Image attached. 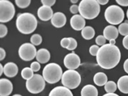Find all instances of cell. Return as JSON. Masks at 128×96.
Wrapping results in <instances>:
<instances>
[{
  "label": "cell",
  "instance_id": "obj_25",
  "mask_svg": "<svg viewBox=\"0 0 128 96\" xmlns=\"http://www.w3.org/2000/svg\"><path fill=\"white\" fill-rule=\"evenodd\" d=\"M30 42L33 45L39 46L42 42V38L39 34H34L32 35L30 38Z\"/></svg>",
  "mask_w": 128,
  "mask_h": 96
},
{
  "label": "cell",
  "instance_id": "obj_42",
  "mask_svg": "<svg viewBox=\"0 0 128 96\" xmlns=\"http://www.w3.org/2000/svg\"><path fill=\"white\" fill-rule=\"evenodd\" d=\"M3 73H4V67H3L2 64H0V76H2Z\"/></svg>",
  "mask_w": 128,
  "mask_h": 96
},
{
  "label": "cell",
  "instance_id": "obj_41",
  "mask_svg": "<svg viewBox=\"0 0 128 96\" xmlns=\"http://www.w3.org/2000/svg\"><path fill=\"white\" fill-rule=\"evenodd\" d=\"M102 96H119L118 94L115 93H106V94L103 95Z\"/></svg>",
  "mask_w": 128,
  "mask_h": 96
},
{
  "label": "cell",
  "instance_id": "obj_44",
  "mask_svg": "<svg viewBox=\"0 0 128 96\" xmlns=\"http://www.w3.org/2000/svg\"><path fill=\"white\" fill-rule=\"evenodd\" d=\"M70 2H71L72 3H73V4H76V3H77L78 2V0H71Z\"/></svg>",
  "mask_w": 128,
  "mask_h": 96
},
{
  "label": "cell",
  "instance_id": "obj_17",
  "mask_svg": "<svg viewBox=\"0 0 128 96\" xmlns=\"http://www.w3.org/2000/svg\"><path fill=\"white\" fill-rule=\"evenodd\" d=\"M19 68L13 62H8L4 66V74L8 78H14L18 74Z\"/></svg>",
  "mask_w": 128,
  "mask_h": 96
},
{
  "label": "cell",
  "instance_id": "obj_33",
  "mask_svg": "<svg viewBox=\"0 0 128 96\" xmlns=\"http://www.w3.org/2000/svg\"><path fill=\"white\" fill-rule=\"evenodd\" d=\"M30 68L34 72H38L40 69V64L38 62H34L31 64Z\"/></svg>",
  "mask_w": 128,
  "mask_h": 96
},
{
  "label": "cell",
  "instance_id": "obj_46",
  "mask_svg": "<svg viewBox=\"0 0 128 96\" xmlns=\"http://www.w3.org/2000/svg\"><path fill=\"white\" fill-rule=\"evenodd\" d=\"M126 16H127V18H128V10H127V13H126Z\"/></svg>",
  "mask_w": 128,
  "mask_h": 96
},
{
  "label": "cell",
  "instance_id": "obj_38",
  "mask_svg": "<svg viewBox=\"0 0 128 96\" xmlns=\"http://www.w3.org/2000/svg\"><path fill=\"white\" fill-rule=\"evenodd\" d=\"M6 56V52L4 51L3 48H0V60H4V58Z\"/></svg>",
  "mask_w": 128,
  "mask_h": 96
},
{
  "label": "cell",
  "instance_id": "obj_19",
  "mask_svg": "<svg viewBox=\"0 0 128 96\" xmlns=\"http://www.w3.org/2000/svg\"><path fill=\"white\" fill-rule=\"evenodd\" d=\"M81 96H98V90L92 84H86L82 88Z\"/></svg>",
  "mask_w": 128,
  "mask_h": 96
},
{
  "label": "cell",
  "instance_id": "obj_28",
  "mask_svg": "<svg viewBox=\"0 0 128 96\" xmlns=\"http://www.w3.org/2000/svg\"><path fill=\"white\" fill-rule=\"evenodd\" d=\"M106 39L105 38V37L103 35H98L96 38V42L98 46H102L106 44Z\"/></svg>",
  "mask_w": 128,
  "mask_h": 96
},
{
  "label": "cell",
  "instance_id": "obj_1",
  "mask_svg": "<svg viewBox=\"0 0 128 96\" xmlns=\"http://www.w3.org/2000/svg\"><path fill=\"white\" fill-rule=\"evenodd\" d=\"M121 58L119 48L115 45L106 44L100 47L96 56L98 64L104 69H112L116 67Z\"/></svg>",
  "mask_w": 128,
  "mask_h": 96
},
{
  "label": "cell",
  "instance_id": "obj_26",
  "mask_svg": "<svg viewBox=\"0 0 128 96\" xmlns=\"http://www.w3.org/2000/svg\"><path fill=\"white\" fill-rule=\"evenodd\" d=\"M118 33L122 36H127L128 35V24L124 22L121 23L118 28Z\"/></svg>",
  "mask_w": 128,
  "mask_h": 96
},
{
  "label": "cell",
  "instance_id": "obj_35",
  "mask_svg": "<svg viewBox=\"0 0 128 96\" xmlns=\"http://www.w3.org/2000/svg\"><path fill=\"white\" fill-rule=\"evenodd\" d=\"M70 11L72 14L74 15L77 14L78 12H79V6L77 4H72L70 7Z\"/></svg>",
  "mask_w": 128,
  "mask_h": 96
},
{
  "label": "cell",
  "instance_id": "obj_39",
  "mask_svg": "<svg viewBox=\"0 0 128 96\" xmlns=\"http://www.w3.org/2000/svg\"><path fill=\"white\" fill-rule=\"evenodd\" d=\"M123 67H124V70H125V72L128 74V58L127 60H126V61L124 62V65H123Z\"/></svg>",
  "mask_w": 128,
  "mask_h": 96
},
{
  "label": "cell",
  "instance_id": "obj_3",
  "mask_svg": "<svg viewBox=\"0 0 128 96\" xmlns=\"http://www.w3.org/2000/svg\"><path fill=\"white\" fill-rule=\"evenodd\" d=\"M78 6L80 15L84 19L92 20L97 18L100 13V4L96 0H82Z\"/></svg>",
  "mask_w": 128,
  "mask_h": 96
},
{
  "label": "cell",
  "instance_id": "obj_24",
  "mask_svg": "<svg viewBox=\"0 0 128 96\" xmlns=\"http://www.w3.org/2000/svg\"><path fill=\"white\" fill-rule=\"evenodd\" d=\"M117 89V84L114 81H109L104 85V90L107 93H114Z\"/></svg>",
  "mask_w": 128,
  "mask_h": 96
},
{
  "label": "cell",
  "instance_id": "obj_30",
  "mask_svg": "<svg viewBox=\"0 0 128 96\" xmlns=\"http://www.w3.org/2000/svg\"><path fill=\"white\" fill-rule=\"evenodd\" d=\"M70 38V45L68 46V48H67V50H69V51H73L77 48V46H78V43H77V41L75 38H72V37H69Z\"/></svg>",
  "mask_w": 128,
  "mask_h": 96
},
{
  "label": "cell",
  "instance_id": "obj_23",
  "mask_svg": "<svg viewBox=\"0 0 128 96\" xmlns=\"http://www.w3.org/2000/svg\"><path fill=\"white\" fill-rule=\"evenodd\" d=\"M20 74H21V76H22V78L24 80H26V81L30 80L34 76V71L32 70V69L30 67H24L21 70Z\"/></svg>",
  "mask_w": 128,
  "mask_h": 96
},
{
  "label": "cell",
  "instance_id": "obj_45",
  "mask_svg": "<svg viewBox=\"0 0 128 96\" xmlns=\"http://www.w3.org/2000/svg\"><path fill=\"white\" fill-rule=\"evenodd\" d=\"M12 96H22L20 94H15V95H13Z\"/></svg>",
  "mask_w": 128,
  "mask_h": 96
},
{
  "label": "cell",
  "instance_id": "obj_8",
  "mask_svg": "<svg viewBox=\"0 0 128 96\" xmlns=\"http://www.w3.org/2000/svg\"><path fill=\"white\" fill-rule=\"evenodd\" d=\"M16 9L13 3L8 0L0 1V22H8L14 18Z\"/></svg>",
  "mask_w": 128,
  "mask_h": 96
},
{
  "label": "cell",
  "instance_id": "obj_31",
  "mask_svg": "<svg viewBox=\"0 0 128 96\" xmlns=\"http://www.w3.org/2000/svg\"><path fill=\"white\" fill-rule=\"evenodd\" d=\"M8 34V28L6 26L3 24H0V37L3 38L6 36Z\"/></svg>",
  "mask_w": 128,
  "mask_h": 96
},
{
  "label": "cell",
  "instance_id": "obj_9",
  "mask_svg": "<svg viewBox=\"0 0 128 96\" xmlns=\"http://www.w3.org/2000/svg\"><path fill=\"white\" fill-rule=\"evenodd\" d=\"M37 51L35 46L32 43H24L19 47V56L22 60L29 62L36 58Z\"/></svg>",
  "mask_w": 128,
  "mask_h": 96
},
{
  "label": "cell",
  "instance_id": "obj_47",
  "mask_svg": "<svg viewBox=\"0 0 128 96\" xmlns=\"http://www.w3.org/2000/svg\"><path fill=\"white\" fill-rule=\"evenodd\" d=\"M125 22H126V23L128 24V20H125Z\"/></svg>",
  "mask_w": 128,
  "mask_h": 96
},
{
  "label": "cell",
  "instance_id": "obj_37",
  "mask_svg": "<svg viewBox=\"0 0 128 96\" xmlns=\"http://www.w3.org/2000/svg\"><path fill=\"white\" fill-rule=\"evenodd\" d=\"M122 44H123V46L128 50V35L124 37L122 40Z\"/></svg>",
  "mask_w": 128,
  "mask_h": 96
},
{
  "label": "cell",
  "instance_id": "obj_11",
  "mask_svg": "<svg viewBox=\"0 0 128 96\" xmlns=\"http://www.w3.org/2000/svg\"><path fill=\"white\" fill-rule=\"evenodd\" d=\"M70 24L73 30L76 31H82L85 27V19L81 15L76 14L70 18Z\"/></svg>",
  "mask_w": 128,
  "mask_h": 96
},
{
  "label": "cell",
  "instance_id": "obj_4",
  "mask_svg": "<svg viewBox=\"0 0 128 96\" xmlns=\"http://www.w3.org/2000/svg\"><path fill=\"white\" fill-rule=\"evenodd\" d=\"M62 68L56 63L47 64L42 70V76L46 82L50 84L58 83L62 79Z\"/></svg>",
  "mask_w": 128,
  "mask_h": 96
},
{
  "label": "cell",
  "instance_id": "obj_14",
  "mask_svg": "<svg viewBox=\"0 0 128 96\" xmlns=\"http://www.w3.org/2000/svg\"><path fill=\"white\" fill-rule=\"evenodd\" d=\"M51 24L55 28H60L66 25L67 22V18L66 15L62 12H56L52 16V19H51Z\"/></svg>",
  "mask_w": 128,
  "mask_h": 96
},
{
  "label": "cell",
  "instance_id": "obj_36",
  "mask_svg": "<svg viewBox=\"0 0 128 96\" xmlns=\"http://www.w3.org/2000/svg\"><path fill=\"white\" fill-rule=\"evenodd\" d=\"M116 2L117 4L122 6H128V0H116Z\"/></svg>",
  "mask_w": 128,
  "mask_h": 96
},
{
  "label": "cell",
  "instance_id": "obj_20",
  "mask_svg": "<svg viewBox=\"0 0 128 96\" xmlns=\"http://www.w3.org/2000/svg\"><path fill=\"white\" fill-rule=\"evenodd\" d=\"M93 80L96 85L99 86H104L106 83L108 82V77L105 73L99 72L95 74Z\"/></svg>",
  "mask_w": 128,
  "mask_h": 96
},
{
  "label": "cell",
  "instance_id": "obj_18",
  "mask_svg": "<svg viewBox=\"0 0 128 96\" xmlns=\"http://www.w3.org/2000/svg\"><path fill=\"white\" fill-rule=\"evenodd\" d=\"M50 58H51V54L50 51L46 49L42 48L37 51L36 59L38 62L40 64H46L50 61Z\"/></svg>",
  "mask_w": 128,
  "mask_h": 96
},
{
  "label": "cell",
  "instance_id": "obj_40",
  "mask_svg": "<svg viewBox=\"0 0 128 96\" xmlns=\"http://www.w3.org/2000/svg\"><path fill=\"white\" fill-rule=\"evenodd\" d=\"M97 2L100 5H105L108 3V0H97Z\"/></svg>",
  "mask_w": 128,
  "mask_h": 96
},
{
  "label": "cell",
  "instance_id": "obj_6",
  "mask_svg": "<svg viewBox=\"0 0 128 96\" xmlns=\"http://www.w3.org/2000/svg\"><path fill=\"white\" fill-rule=\"evenodd\" d=\"M61 81L63 86L71 90L80 86L82 78L80 73L76 70H67L63 73Z\"/></svg>",
  "mask_w": 128,
  "mask_h": 96
},
{
  "label": "cell",
  "instance_id": "obj_5",
  "mask_svg": "<svg viewBox=\"0 0 128 96\" xmlns=\"http://www.w3.org/2000/svg\"><path fill=\"white\" fill-rule=\"evenodd\" d=\"M104 18L106 21L110 24H120L124 19V12L120 6L112 4L105 10Z\"/></svg>",
  "mask_w": 128,
  "mask_h": 96
},
{
  "label": "cell",
  "instance_id": "obj_27",
  "mask_svg": "<svg viewBox=\"0 0 128 96\" xmlns=\"http://www.w3.org/2000/svg\"><path fill=\"white\" fill-rule=\"evenodd\" d=\"M16 5L20 8H26L30 6L31 3L30 0H16Z\"/></svg>",
  "mask_w": 128,
  "mask_h": 96
},
{
  "label": "cell",
  "instance_id": "obj_22",
  "mask_svg": "<svg viewBox=\"0 0 128 96\" xmlns=\"http://www.w3.org/2000/svg\"><path fill=\"white\" fill-rule=\"evenodd\" d=\"M95 30L92 26H85L82 30V36L85 40H91L95 36Z\"/></svg>",
  "mask_w": 128,
  "mask_h": 96
},
{
  "label": "cell",
  "instance_id": "obj_13",
  "mask_svg": "<svg viewBox=\"0 0 128 96\" xmlns=\"http://www.w3.org/2000/svg\"><path fill=\"white\" fill-rule=\"evenodd\" d=\"M53 11L51 7L42 5L38 8L37 10V16L41 20L48 21L52 19L53 16Z\"/></svg>",
  "mask_w": 128,
  "mask_h": 96
},
{
  "label": "cell",
  "instance_id": "obj_2",
  "mask_svg": "<svg viewBox=\"0 0 128 96\" xmlns=\"http://www.w3.org/2000/svg\"><path fill=\"white\" fill-rule=\"evenodd\" d=\"M37 26V20L34 14L28 12L19 14L16 19V28L20 33L28 35L34 32Z\"/></svg>",
  "mask_w": 128,
  "mask_h": 96
},
{
  "label": "cell",
  "instance_id": "obj_10",
  "mask_svg": "<svg viewBox=\"0 0 128 96\" xmlns=\"http://www.w3.org/2000/svg\"><path fill=\"white\" fill-rule=\"evenodd\" d=\"M64 64L68 70H76L81 65V59L77 54L72 52L64 57Z\"/></svg>",
  "mask_w": 128,
  "mask_h": 96
},
{
  "label": "cell",
  "instance_id": "obj_12",
  "mask_svg": "<svg viewBox=\"0 0 128 96\" xmlns=\"http://www.w3.org/2000/svg\"><path fill=\"white\" fill-rule=\"evenodd\" d=\"M13 84L6 78L0 80V96H8L13 91Z\"/></svg>",
  "mask_w": 128,
  "mask_h": 96
},
{
  "label": "cell",
  "instance_id": "obj_32",
  "mask_svg": "<svg viewBox=\"0 0 128 96\" xmlns=\"http://www.w3.org/2000/svg\"><path fill=\"white\" fill-rule=\"evenodd\" d=\"M70 38L69 37H66V38H63L60 41V45L62 48H68L69 45H70Z\"/></svg>",
  "mask_w": 128,
  "mask_h": 96
},
{
  "label": "cell",
  "instance_id": "obj_21",
  "mask_svg": "<svg viewBox=\"0 0 128 96\" xmlns=\"http://www.w3.org/2000/svg\"><path fill=\"white\" fill-rule=\"evenodd\" d=\"M117 88L123 94H128V76H123L118 79Z\"/></svg>",
  "mask_w": 128,
  "mask_h": 96
},
{
  "label": "cell",
  "instance_id": "obj_29",
  "mask_svg": "<svg viewBox=\"0 0 128 96\" xmlns=\"http://www.w3.org/2000/svg\"><path fill=\"white\" fill-rule=\"evenodd\" d=\"M99 47L98 45H92L89 49V52L90 54L94 56H96L99 50Z\"/></svg>",
  "mask_w": 128,
  "mask_h": 96
},
{
  "label": "cell",
  "instance_id": "obj_16",
  "mask_svg": "<svg viewBox=\"0 0 128 96\" xmlns=\"http://www.w3.org/2000/svg\"><path fill=\"white\" fill-rule=\"evenodd\" d=\"M48 96H73L70 89L64 86H58L51 90Z\"/></svg>",
  "mask_w": 128,
  "mask_h": 96
},
{
  "label": "cell",
  "instance_id": "obj_15",
  "mask_svg": "<svg viewBox=\"0 0 128 96\" xmlns=\"http://www.w3.org/2000/svg\"><path fill=\"white\" fill-rule=\"evenodd\" d=\"M118 29L114 25H108L106 26L103 30V36L108 40H116L118 36Z\"/></svg>",
  "mask_w": 128,
  "mask_h": 96
},
{
  "label": "cell",
  "instance_id": "obj_34",
  "mask_svg": "<svg viewBox=\"0 0 128 96\" xmlns=\"http://www.w3.org/2000/svg\"><path fill=\"white\" fill-rule=\"evenodd\" d=\"M41 3L43 5L47 6H50L51 7L52 6H53L56 3L55 0H42L41 1Z\"/></svg>",
  "mask_w": 128,
  "mask_h": 96
},
{
  "label": "cell",
  "instance_id": "obj_7",
  "mask_svg": "<svg viewBox=\"0 0 128 96\" xmlns=\"http://www.w3.org/2000/svg\"><path fill=\"white\" fill-rule=\"evenodd\" d=\"M46 86V81L43 76L38 74H34L30 80L26 82V87L27 90L31 94H36L44 90Z\"/></svg>",
  "mask_w": 128,
  "mask_h": 96
},
{
  "label": "cell",
  "instance_id": "obj_43",
  "mask_svg": "<svg viewBox=\"0 0 128 96\" xmlns=\"http://www.w3.org/2000/svg\"><path fill=\"white\" fill-rule=\"evenodd\" d=\"M109 42V44H110L111 45H115V42H116L115 40H111Z\"/></svg>",
  "mask_w": 128,
  "mask_h": 96
}]
</instances>
